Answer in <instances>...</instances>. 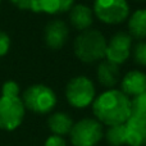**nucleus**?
<instances>
[{"mask_svg": "<svg viewBox=\"0 0 146 146\" xmlns=\"http://www.w3.org/2000/svg\"><path fill=\"white\" fill-rule=\"evenodd\" d=\"M69 22L73 28L82 32L91 27L94 22V13L87 5L76 4L69 9Z\"/></svg>", "mask_w": 146, "mask_h": 146, "instance_id": "11", "label": "nucleus"}, {"mask_svg": "<svg viewBox=\"0 0 146 146\" xmlns=\"http://www.w3.org/2000/svg\"><path fill=\"white\" fill-rule=\"evenodd\" d=\"M10 48V37L5 32L0 31V56H4L9 51Z\"/></svg>", "mask_w": 146, "mask_h": 146, "instance_id": "22", "label": "nucleus"}, {"mask_svg": "<svg viewBox=\"0 0 146 146\" xmlns=\"http://www.w3.org/2000/svg\"><path fill=\"white\" fill-rule=\"evenodd\" d=\"M95 86L90 78L85 76L73 77L66 87V98L69 105L77 109L87 108L95 100Z\"/></svg>", "mask_w": 146, "mask_h": 146, "instance_id": "4", "label": "nucleus"}, {"mask_svg": "<svg viewBox=\"0 0 146 146\" xmlns=\"http://www.w3.org/2000/svg\"><path fill=\"white\" fill-rule=\"evenodd\" d=\"M131 118L146 123V91L131 100Z\"/></svg>", "mask_w": 146, "mask_h": 146, "instance_id": "17", "label": "nucleus"}, {"mask_svg": "<svg viewBox=\"0 0 146 146\" xmlns=\"http://www.w3.org/2000/svg\"><path fill=\"white\" fill-rule=\"evenodd\" d=\"M132 48V37L129 33L118 32L110 38L106 44L105 58L106 60L117 64H123L131 55Z\"/></svg>", "mask_w": 146, "mask_h": 146, "instance_id": "8", "label": "nucleus"}, {"mask_svg": "<svg viewBox=\"0 0 146 146\" xmlns=\"http://www.w3.org/2000/svg\"><path fill=\"white\" fill-rule=\"evenodd\" d=\"M92 13L106 25H119L128 18L129 5L127 0H95Z\"/></svg>", "mask_w": 146, "mask_h": 146, "instance_id": "7", "label": "nucleus"}, {"mask_svg": "<svg viewBox=\"0 0 146 146\" xmlns=\"http://www.w3.org/2000/svg\"><path fill=\"white\" fill-rule=\"evenodd\" d=\"M69 36L68 26L60 19H54L49 22L44 31L45 44L51 50H59L66 45Z\"/></svg>", "mask_w": 146, "mask_h": 146, "instance_id": "9", "label": "nucleus"}, {"mask_svg": "<svg viewBox=\"0 0 146 146\" xmlns=\"http://www.w3.org/2000/svg\"><path fill=\"white\" fill-rule=\"evenodd\" d=\"M45 146H67V142H66V140L63 139V136L51 135L45 141Z\"/></svg>", "mask_w": 146, "mask_h": 146, "instance_id": "23", "label": "nucleus"}, {"mask_svg": "<svg viewBox=\"0 0 146 146\" xmlns=\"http://www.w3.org/2000/svg\"><path fill=\"white\" fill-rule=\"evenodd\" d=\"M69 135L73 146H96L103 139L104 131L98 119L83 118L73 123Z\"/></svg>", "mask_w": 146, "mask_h": 146, "instance_id": "5", "label": "nucleus"}, {"mask_svg": "<svg viewBox=\"0 0 146 146\" xmlns=\"http://www.w3.org/2000/svg\"><path fill=\"white\" fill-rule=\"evenodd\" d=\"M105 139L111 146H123L126 145V128L124 124L109 126L105 132Z\"/></svg>", "mask_w": 146, "mask_h": 146, "instance_id": "18", "label": "nucleus"}, {"mask_svg": "<svg viewBox=\"0 0 146 146\" xmlns=\"http://www.w3.org/2000/svg\"><path fill=\"white\" fill-rule=\"evenodd\" d=\"M96 119L106 126L124 124L131 117V99L122 91L110 88L92 101Z\"/></svg>", "mask_w": 146, "mask_h": 146, "instance_id": "1", "label": "nucleus"}, {"mask_svg": "<svg viewBox=\"0 0 146 146\" xmlns=\"http://www.w3.org/2000/svg\"><path fill=\"white\" fill-rule=\"evenodd\" d=\"M0 3H1V0H0Z\"/></svg>", "mask_w": 146, "mask_h": 146, "instance_id": "24", "label": "nucleus"}, {"mask_svg": "<svg viewBox=\"0 0 146 146\" xmlns=\"http://www.w3.org/2000/svg\"><path fill=\"white\" fill-rule=\"evenodd\" d=\"M48 126L54 135L64 136V135L71 132V129L73 127V121L67 113L56 111V113L51 114V115L49 117Z\"/></svg>", "mask_w": 146, "mask_h": 146, "instance_id": "14", "label": "nucleus"}, {"mask_svg": "<svg viewBox=\"0 0 146 146\" xmlns=\"http://www.w3.org/2000/svg\"><path fill=\"white\" fill-rule=\"evenodd\" d=\"M128 31L131 37L144 40L146 38V9H139L129 17Z\"/></svg>", "mask_w": 146, "mask_h": 146, "instance_id": "15", "label": "nucleus"}, {"mask_svg": "<svg viewBox=\"0 0 146 146\" xmlns=\"http://www.w3.org/2000/svg\"><path fill=\"white\" fill-rule=\"evenodd\" d=\"M74 5V0H38V9L46 14H60L69 12Z\"/></svg>", "mask_w": 146, "mask_h": 146, "instance_id": "16", "label": "nucleus"}, {"mask_svg": "<svg viewBox=\"0 0 146 146\" xmlns=\"http://www.w3.org/2000/svg\"><path fill=\"white\" fill-rule=\"evenodd\" d=\"M126 144L129 146H146V123L131 118L124 123Z\"/></svg>", "mask_w": 146, "mask_h": 146, "instance_id": "12", "label": "nucleus"}, {"mask_svg": "<svg viewBox=\"0 0 146 146\" xmlns=\"http://www.w3.org/2000/svg\"><path fill=\"white\" fill-rule=\"evenodd\" d=\"M1 95L5 96H19V86L14 81H7L3 85Z\"/></svg>", "mask_w": 146, "mask_h": 146, "instance_id": "21", "label": "nucleus"}, {"mask_svg": "<svg viewBox=\"0 0 146 146\" xmlns=\"http://www.w3.org/2000/svg\"><path fill=\"white\" fill-rule=\"evenodd\" d=\"M122 92L124 95L129 96H137L140 94L146 91V74L141 71H131L123 77L121 82Z\"/></svg>", "mask_w": 146, "mask_h": 146, "instance_id": "10", "label": "nucleus"}, {"mask_svg": "<svg viewBox=\"0 0 146 146\" xmlns=\"http://www.w3.org/2000/svg\"><path fill=\"white\" fill-rule=\"evenodd\" d=\"M26 108L19 96H0V128L14 131L22 124Z\"/></svg>", "mask_w": 146, "mask_h": 146, "instance_id": "6", "label": "nucleus"}, {"mask_svg": "<svg viewBox=\"0 0 146 146\" xmlns=\"http://www.w3.org/2000/svg\"><path fill=\"white\" fill-rule=\"evenodd\" d=\"M22 101L28 110L37 114H46L56 105V95L46 85H32L25 90Z\"/></svg>", "mask_w": 146, "mask_h": 146, "instance_id": "3", "label": "nucleus"}, {"mask_svg": "<svg viewBox=\"0 0 146 146\" xmlns=\"http://www.w3.org/2000/svg\"><path fill=\"white\" fill-rule=\"evenodd\" d=\"M106 38L98 30H85L74 38V55L83 63H95L105 58Z\"/></svg>", "mask_w": 146, "mask_h": 146, "instance_id": "2", "label": "nucleus"}, {"mask_svg": "<svg viewBox=\"0 0 146 146\" xmlns=\"http://www.w3.org/2000/svg\"><path fill=\"white\" fill-rule=\"evenodd\" d=\"M10 1L22 10H31L35 13H40L38 0H10Z\"/></svg>", "mask_w": 146, "mask_h": 146, "instance_id": "20", "label": "nucleus"}, {"mask_svg": "<svg viewBox=\"0 0 146 146\" xmlns=\"http://www.w3.org/2000/svg\"><path fill=\"white\" fill-rule=\"evenodd\" d=\"M133 59L137 64L146 67V41H140L133 48Z\"/></svg>", "mask_w": 146, "mask_h": 146, "instance_id": "19", "label": "nucleus"}, {"mask_svg": "<svg viewBox=\"0 0 146 146\" xmlns=\"http://www.w3.org/2000/svg\"><path fill=\"white\" fill-rule=\"evenodd\" d=\"M96 77L98 81L105 87H114L119 82L121 78V72H119V66L111 63L109 60H103L99 63L98 69H96Z\"/></svg>", "mask_w": 146, "mask_h": 146, "instance_id": "13", "label": "nucleus"}]
</instances>
